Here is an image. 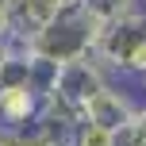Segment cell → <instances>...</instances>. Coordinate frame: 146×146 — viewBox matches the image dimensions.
<instances>
[{"label": "cell", "mask_w": 146, "mask_h": 146, "mask_svg": "<svg viewBox=\"0 0 146 146\" xmlns=\"http://www.w3.org/2000/svg\"><path fill=\"white\" fill-rule=\"evenodd\" d=\"M96 31H100V19H96L85 4H73L66 12H58L46 27H38L31 38H23V46H27V54L38 66L54 69V66H62V62L92 54Z\"/></svg>", "instance_id": "obj_1"}, {"label": "cell", "mask_w": 146, "mask_h": 146, "mask_svg": "<svg viewBox=\"0 0 146 146\" xmlns=\"http://www.w3.org/2000/svg\"><path fill=\"white\" fill-rule=\"evenodd\" d=\"M142 85H146V77H142Z\"/></svg>", "instance_id": "obj_10"}, {"label": "cell", "mask_w": 146, "mask_h": 146, "mask_svg": "<svg viewBox=\"0 0 146 146\" xmlns=\"http://www.w3.org/2000/svg\"><path fill=\"white\" fill-rule=\"evenodd\" d=\"M111 146H146V104L135 108L131 119L111 135Z\"/></svg>", "instance_id": "obj_6"}, {"label": "cell", "mask_w": 146, "mask_h": 146, "mask_svg": "<svg viewBox=\"0 0 146 146\" xmlns=\"http://www.w3.org/2000/svg\"><path fill=\"white\" fill-rule=\"evenodd\" d=\"M81 4H85V8H88V12H92L100 23H108V19H119V15L139 12V4H142V0H81Z\"/></svg>", "instance_id": "obj_7"}, {"label": "cell", "mask_w": 146, "mask_h": 146, "mask_svg": "<svg viewBox=\"0 0 146 146\" xmlns=\"http://www.w3.org/2000/svg\"><path fill=\"white\" fill-rule=\"evenodd\" d=\"M92 58L100 62L104 73H119V77H146V23L139 12L119 15V19L100 23L92 42Z\"/></svg>", "instance_id": "obj_2"}, {"label": "cell", "mask_w": 146, "mask_h": 146, "mask_svg": "<svg viewBox=\"0 0 146 146\" xmlns=\"http://www.w3.org/2000/svg\"><path fill=\"white\" fill-rule=\"evenodd\" d=\"M139 108V104L131 100V96L123 92V88H115V85H104L100 92L92 96V100L81 108V119H88V123H96V127H104V131H111L115 135L119 127L131 119V111Z\"/></svg>", "instance_id": "obj_5"}, {"label": "cell", "mask_w": 146, "mask_h": 146, "mask_svg": "<svg viewBox=\"0 0 146 146\" xmlns=\"http://www.w3.org/2000/svg\"><path fill=\"white\" fill-rule=\"evenodd\" d=\"M104 85H108V73L100 69V62H96L92 54H85V58H73V62L54 66L50 69V85H46L42 96H54L58 104H66L69 111L81 115V108H85Z\"/></svg>", "instance_id": "obj_3"}, {"label": "cell", "mask_w": 146, "mask_h": 146, "mask_svg": "<svg viewBox=\"0 0 146 146\" xmlns=\"http://www.w3.org/2000/svg\"><path fill=\"white\" fill-rule=\"evenodd\" d=\"M73 4H81V0H4L8 19H12V38H31L38 27H46L58 12Z\"/></svg>", "instance_id": "obj_4"}, {"label": "cell", "mask_w": 146, "mask_h": 146, "mask_svg": "<svg viewBox=\"0 0 146 146\" xmlns=\"http://www.w3.org/2000/svg\"><path fill=\"white\" fill-rule=\"evenodd\" d=\"M12 38V19H8V8H4V0H0V46Z\"/></svg>", "instance_id": "obj_9"}, {"label": "cell", "mask_w": 146, "mask_h": 146, "mask_svg": "<svg viewBox=\"0 0 146 146\" xmlns=\"http://www.w3.org/2000/svg\"><path fill=\"white\" fill-rule=\"evenodd\" d=\"M69 146H111V131L88 123V119H77V127L69 135Z\"/></svg>", "instance_id": "obj_8"}]
</instances>
